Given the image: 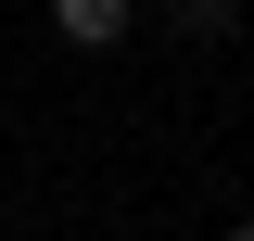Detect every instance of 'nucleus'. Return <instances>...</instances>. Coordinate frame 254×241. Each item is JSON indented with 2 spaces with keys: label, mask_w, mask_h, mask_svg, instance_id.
<instances>
[{
  "label": "nucleus",
  "mask_w": 254,
  "mask_h": 241,
  "mask_svg": "<svg viewBox=\"0 0 254 241\" xmlns=\"http://www.w3.org/2000/svg\"><path fill=\"white\" fill-rule=\"evenodd\" d=\"M51 26L76 38V51H115L127 38V0H51Z\"/></svg>",
  "instance_id": "obj_1"
},
{
  "label": "nucleus",
  "mask_w": 254,
  "mask_h": 241,
  "mask_svg": "<svg viewBox=\"0 0 254 241\" xmlns=\"http://www.w3.org/2000/svg\"><path fill=\"white\" fill-rule=\"evenodd\" d=\"M216 241H254V216H242V229H216Z\"/></svg>",
  "instance_id": "obj_3"
},
{
  "label": "nucleus",
  "mask_w": 254,
  "mask_h": 241,
  "mask_svg": "<svg viewBox=\"0 0 254 241\" xmlns=\"http://www.w3.org/2000/svg\"><path fill=\"white\" fill-rule=\"evenodd\" d=\"M229 13H242V0H178V26H190V38H216Z\"/></svg>",
  "instance_id": "obj_2"
}]
</instances>
